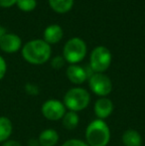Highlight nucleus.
Wrapping results in <instances>:
<instances>
[{
	"mask_svg": "<svg viewBox=\"0 0 145 146\" xmlns=\"http://www.w3.org/2000/svg\"><path fill=\"white\" fill-rule=\"evenodd\" d=\"M52 49L44 40L36 39L27 42L22 48V57L31 65H43L50 60Z\"/></svg>",
	"mask_w": 145,
	"mask_h": 146,
	"instance_id": "obj_1",
	"label": "nucleus"
},
{
	"mask_svg": "<svg viewBox=\"0 0 145 146\" xmlns=\"http://www.w3.org/2000/svg\"><path fill=\"white\" fill-rule=\"evenodd\" d=\"M109 126L105 120L95 118L85 128V142L89 146H107L110 141Z\"/></svg>",
	"mask_w": 145,
	"mask_h": 146,
	"instance_id": "obj_2",
	"label": "nucleus"
},
{
	"mask_svg": "<svg viewBox=\"0 0 145 146\" xmlns=\"http://www.w3.org/2000/svg\"><path fill=\"white\" fill-rule=\"evenodd\" d=\"M65 106L70 111L79 112L85 110L91 104V94L89 90L81 87L72 88L65 94L63 100Z\"/></svg>",
	"mask_w": 145,
	"mask_h": 146,
	"instance_id": "obj_3",
	"label": "nucleus"
},
{
	"mask_svg": "<svg viewBox=\"0 0 145 146\" xmlns=\"http://www.w3.org/2000/svg\"><path fill=\"white\" fill-rule=\"evenodd\" d=\"M87 45L81 38H72L65 44L63 49V57L70 65H77L85 59L87 55Z\"/></svg>",
	"mask_w": 145,
	"mask_h": 146,
	"instance_id": "obj_4",
	"label": "nucleus"
},
{
	"mask_svg": "<svg viewBox=\"0 0 145 146\" xmlns=\"http://www.w3.org/2000/svg\"><path fill=\"white\" fill-rule=\"evenodd\" d=\"M111 53L107 47L97 46L93 50L89 58V67L93 73H105L111 64Z\"/></svg>",
	"mask_w": 145,
	"mask_h": 146,
	"instance_id": "obj_5",
	"label": "nucleus"
},
{
	"mask_svg": "<svg viewBox=\"0 0 145 146\" xmlns=\"http://www.w3.org/2000/svg\"><path fill=\"white\" fill-rule=\"evenodd\" d=\"M89 87L91 90L99 98H107L112 92V82L109 76L103 73H95L89 79Z\"/></svg>",
	"mask_w": 145,
	"mask_h": 146,
	"instance_id": "obj_6",
	"label": "nucleus"
},
{
	"mask_svg": "<svg viewBox=\"0 0 145 146\" xmlns=\"http://www.w3.org/2000/svg\"><path fill=\"white\" fill-rule=\"evenodd\" d=\"M41 112H42L43 116L48 120L58 121L63 118L64 114L67 112V108L63 102L55 100V98H51V100H46L42 104Z\"/></svg>",
	"mask_w": 145,
	"mask_h": 146,
	"instance_id": "obj_7",
	"label": "nucleus"
},
{
	"mask_svg": "<svg viewBox=\"0 0 145 146\" xmlns=\"http://www.w3.org/2000/svg\"><path fill=\"white\" fill-rule=\"evenodd\" d=\"M114 110V104L109 98H99L95 100L93 106V112L97 118L105 120L111 115Z\"/></svg>",
	"mask_w": 145,
	"mask_h": 146,
	"instance_id": "obj_8",
	"label": "nucleus"
},
{
	"mask_svg": "<svg viewBox=\"0 0 145 146\" xmlns=\"http://www.w3.org/2000/svg\"><path fill=\"white\" fill-rule=\"evenodd\" d=\"M22 41L18 35L13 33H6L1 39H0V49L3 52L12 54L16 53L21 49Z\"/></svg>",
	"mask_w": 145,
	"mask_h": 146,
	"instance_id": "obj_9",
	"label": "nucleus"
},
{
	"mask_svg": "<svg viewBox=\"0 0 145 146\" xmlns=\"http://www.w3.org/2000/svg\"><path fill=\"white\" fill-rule=\"evenodd\" d=\"M66 75L68 80L73 85H81L87 80H89L85 68L79 65H70L66 71Z\"/></svg>",
	"mask_w": 145,
	"mask_h": 146,
	"instance_id": "obj_10",
	"label": "nucleus"
},
{
	"mask_svg": "<svg viewBox=\"0 0 145 146\" xmlns=\"http://www.w3.org/2000/svg\"><path fill=\"white\" fill-rule=\"evenodd\" d=\"M60 140L59 132L54 128H46L39 134V146H56Z\"/></svg>",
	"mask_w": 145,
	"mask_h": 146,
	"instance_id": "obj_11",
	"label": "nucleus"
},
{
	"mask_svg": "<svg viewBox=\"0 0 145 146\" xmlns=\"http://www.w3.org/2000/svg\"><path fill=\"white\" fill-rule=\"evenodd\" d=\"M63 35H64V32H63L62 27L57 25V24H53L45 29L44 41L48 43L49 45L57 44L62 40Z\"/></svg>",
	"mask_w": 145,
	"mask_h": 146,
	"instance_id": "obj_12",
	"label": "nucleus"
},
{
	"mask_svg": "<svg viewBox=\"0 0 145 146\" xmlns=\"http://www.w3.org/2000/svg\"><path fill=\"white\" fill-rule=\"evenodd\" d=\"M121 141L124 146H142V136L135 129H126L121 136Z\"/></svg>",
	"mask_w": 145,
	"mask_h": 146,
	"instance_id": "obj_13",
	"label": "nucleus"
},
{
	"mask_svg": "<svg viewBox=\"0 0 145 146\" xmlns=\"http://www.w3.org/2000/svg\"><path fill=\"white\" fill-rule=\"evenodd\" d=\"M13 132L12 121L6 116H0V143L10 139Z\"/></svg>",
	"mask_w": 145,
	"mask_h": 146,
	"instance_id": "obj_14",
	"label": "nucleus"
},
{
	"mask_svg": "<svg viewBox=\"0 0 145 146\" xmlns=\"http://www.w3.org/2000/svg\"><path fill=\"white\" fill-rule=\"evenodd\" d=\"M61 120H62L63 126H64L67 130L72 131L79 126V114H77V112L68 110V111L64 114V116H63V118L61 119Z\"/></svg>",
	"mask_w": 145,
	"mask_h": 146,
	"instance_id": "obj_15",
	"label": "nucleus"
},
{
	"mask_svg": "<svg viewBox=\"0 0 145 146\" xmlns=\"http://www.w3.org/2000/svg\"><path fill=\"white\" fill-rule=\"evenodd\" d=\"M73 2L75 0H49V5L55 12L64 14L72 9Z\"/></svg>",
	"mask_w": 145,
	"mask_h": 146,
	"instance_id": "obj_16",
	"label": "nucleus"
},
{
	"mask_svg": "<svg viewBox=\"0 0 145 146\" xmlns=\"http://www.w3.org/2000/svg\"><path fill=\"white\" fill-rule=\"evenodd\" d=\"M16 5L24 12L33 11L37 6V0H17Z\"/></svg>",
	"mask_w": 145,
	"mask_h": 146,
	"instance_id": "obj_17",
	"label": "nucleus"
},
{
	"mask_svg": "<svg viewBox=\"0 0 145 146\" xmlns=\"http://www.w3.org/2000/svg\"><path fill=\"white\" fill-rule=\"evenodd\" d=\"M65 63H66V61H65L64 57L57 56L52 59V61H51V66H52L55 70H60L65 66Z\"/></svg>",
	"mask_w": 145,
	"mask_h": 146,
	"instance_id": "obj_18",
	"label": "nucleus"
},
{
	"mask_svg": "<svg viewBox=\"0 0 145 146\" xmlns=\"http://www.w3.org/2000/svg\"><path fill=\"white\" fill-rule=\"evenodd\" d=\"M61 146H89V145L87 144L85 141H83L81 139L73 138V139H69V140L65 141Z\"/></svg>",
	"mask_w": 145,
	"mask_h": 146,
	"instance_id": "obj_19",
	"label": "nucleus"
},
{
	"mask_svg": "<svg viewBox=\"0 0 145 146\" xmlns=\"http://www.w3.org/2000/svg\"><path fill=\"white\" fill-rule=\"evenodd\" d=\"M25 90L28 94H30V96H37V94H39V88L37 87L36 85L31 84V83L26 84Z\"/></svg>",
	"mask_w": 145,
	"mask_h": 146,
	"instance_id": "obj_20",
	"label": "nucleus"
},
{
	"mask_svg": "<svg viewBox=\"0 0 145 146\" xmlns=\"http://www.w3.org/2000/svg\"><path fill=\"white\" fill-rule=\"evenodd\" d=\"M6 72H7V64L3 57L0 56V81L5 77Z\"/></svg>",
	"mask_w": 145,
	"mask_h": 146,
	"instance_id": "obj_21",
	"label": "nucleus"
},
{
	"mask_svg": "<svg viewBox=\"0 0 145 146\" xmlns=\"http://www.w3.org/2000/svg\"><path fill=\"white\" fill-rule=\"evenodd\" d=\"M17 0H0V7L2 8H10L15 5Z\"/></svg>",
	"mask_w": 145,
	"mask_h": 146,
	"instance_id": "obj_22",
	"label": "nucleus"
},
{
	"mask_svg": "<svg viewBox=\"0 0 145 146\" xmlns=\"http://www.w3.org/2000/svg\"><path fill=\"white\" fill-rule=\"evenodd\" d=\"M2 146H22V145L19 141L14 140V139H8L5 142L2 143Z\"/></svg>",
	"mask_w": 145,
	"mask_h": 146,
	"instance_id": "obj_23",
	"label": "nucleus"
},
{
	"mask_svg": "<svg viewBox=\"0 0 145 146\" xmlns=\"http://www.w3.org/2000/svg\"><path fill=\"white\" fill-rule=\"evenodd\" d=\"M6 33H7V32H6V29H5V28L2 27V26H0V39H1L2 37H3L4 35L6 34Z\"/></svg>",
	"mask_w": 145,
	"mask_h": 146,
	"instance_id": "obj_24",
	"label": "nucleus"
}]
</instances>
